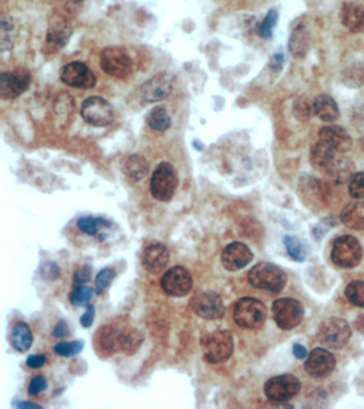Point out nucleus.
<instances>
[{"label": "nucleus", "instance_id": "nucleus-1", "mask_svg": "<svg viewBox=\"0 0 364 409\" xmlns=\"http://www.w3.org/2000/svg\"><path fill=\"white\" fill-rule=\"evenodd\" d=\"M248 280L254 288L277 293L286 287L288 278L279 266L269 262H261L249 271Z\"/></svg>", "mask_w": 364, "mask_h": 409}, {"label": "nucleus", "instance_id": "nucleus-2", "mask_svg": "<svg viewBox=\"0 0 364 409\" xmlns=\"http://www.w3.org/2000/svg\"><path fill=\"white\" fill-rule=\"evenodd\" d=\"M267 310L257 298H243L235 304L233 318L235 323L246 329H259L266 321Z\"/></svg>", "mask_w": 364, "mask_h": 409}, {"label": "nucleus", "instance_id": "nucleus-3", "mask_svg": "<svg viewBox=\"0 0 364 409\" xmlns=\"http://www.w3.org/2000/svg\"><path fill=\"white\" fill-rule=\"evenodd\" d=\"M202 351L209 363H223L230 358L234 349L232 334L217 331L205 336L201 340Z\"/></svg>", "mask_w": 364, "mask_h": 409}, {"label": "nucleus", "instance_id": "nucleus-4", "mask_svg": "<svg viewBox=\"0 0 364 409\" xmlns=\"http://www.w3.org/2000/svg\"><path fill=\"white\" fill-rule=\"evenodd\" d=\"M363 258L361 244L355 237L345 235L334 241L331 260L336 266L343 269L356 268Z\"/></svg>", "mask_w": 364, "mask_h": 409}, {"label": "nucleus", "instance_id": "nucleus-5", "mask_svg": "<svg viewBox=\"0 0 364 409\" xmlns=\"http://www.w3.org/2000/svg\"><path fill=\"white\" fill-rule=\"evenodd\" d=\"M177 172L168 162H162L154 170L152 175L151 193L159 201H169L177 187Z\"/></svg>", "mask_w": 364, "mask_h": 409}, {"label": "nucleus", "instance_id": "nucleus-6", "mask_svg": "<svg viewBox=\"0 0 364 409\" xmlns=\"http://www.w3.org/2000/svg\"><path fill=\"white\" fill-rule=\"evenodd\" d=\"M352 329L345 320L329 318L318 327V339L322 345L329 349H339L347 345Z\"/></svg>", "mask_w": 364, "mask_h": 409}, {"label": "nucleus", "instance_id": "nucleus-7", "mask_svg": "<svg viewBox=\"0 0 364 409\" xmlns=\"http://www.w3.org/2000/svg\"><path fill=\"white\" fill-rule=\"evenodd\" d=\"M101 67L108 76L124 79L132 74V61L122 47H106L101 53Z\"/></svg>", "mask_w": 364, "mask_h": 409}, {"label": "nucleus", "instance_id": "nucleus-8", "mask_svg": "<svg viewBox=\"0 0 364 409\" xmlns=\"http://www.w3.org/2000/svg\"><path fill=\"white\" fill-rule=\"evenodd\" d=\"M272 317L281 329L290 331L304 320V306L294 298H279L272 304Z\"/></svg>", "mask_w": 364, "mask_h": 409}, {"label": "nucleus", "instance_id": "nucleus-9", "mask_svg": "<svg viewBox=\"0 0 364 409\" xmlns=\"http://www.w3.org/2000/svg\"><path fill=\"white\" fill-rule=\"evenodd\" d=\"M302 383L292 374H282L272 377L265 384L264 392L270 402L286 403L297 395Z\"/></svg>", "mask_w": 364, "mask_h": 409}, {"label": "nucleus", "instance_id": "nucleus-10", "mask_svg": "<svg viewBox=\"0 0 364 409\" xmlns=\"http://www.w3.org/2000/svg\"><path fill=\"white\" fill-rule=\"evenodd\" d=\"M85 122L96 127H105L114 120V108L100 96H91L85 100L80 110Z\"/></svg>", "mask_w": 364, "mask_h": 409}, {"label": "nucleus", "instance_id": "nucleus-11", "mask_svg": "<svg viewBox=\"0 0 364 409\" xmlns=\"http://www.w3.org/2000/svg\"><path fill=\"white\" fill-rule=\"evenodd\" d=\"M31 74L27 69L19 67L13 72H3L0 75V96L1 100H15L28 90Z\"/></svg>", "mask_w": 364, "mask_h": 409}, {"label": "nucleus", "instance_id": "nucleus-12", "mask_svg": "<svg viewBox=\"0 0 364 409\" xmlns=\"http://www.w3.org/2000/svg\"><path fill=\"white\" fill-rule=\"evenodd\" d=\"M60 79L67 86L82 90H90L96 84L94 73L89 69L88 65L78 61L64 65L61 70Z\"/></svg>", "mask_w": 364, "mask_h": 409}, {"label": "nucleus", "instance_id": "nucleus-13", "mask_svg": "<svg viewBox=\"0 0 364 409\" xmlns=\"http://www.w3.org/2000/svg\"><path fill=\"white\" fill-rule=\"evenodd\" d=\"M160 286L169 296L182 298L187 296L193 288V278L183 266H174L164 274Z\"/></svg>", "mask_w": 364, "mask_h": 409}, {"label": "nucleus", "instance_id": "nucleus-14", "mask_svg": "<svg viewBox=\"0 0 364 409\" xmlns=\"http://www.w3.org/2000/svg\"><path fill=\"white\" fill-rule=\"evenodd\" d=\"M196 315L207 320H218L225 313V304L219 294L213 291L198 294L191 302Z\"/></svg>", "mask_w": 364, "mask_h": 409}, {"label": "nucleus", "instance_id": "nucleus-15", "mask_svg": "<svg viewBox=\"0 0 364 409\" xmlns=\"http://www.w3.org/2000/svg\"><path fill=\"white\" fill-rule=\"evenodd\" d=\"M174 77L163 72L146 80L140 89L142 100L148 102H162L169 98L173 90Z\"/></svg>", "mask_w": 364, "mask_h": 409}, {"label": "nucleus", "instance_id": "nucleus-16", "mask_svg": "<svg viewBox=\"0 0 364 409\" xmlns=\"http://www.w3.org/2000/svg\"><path fill=\"white\" fill-rule=\"evenodd\" d=\"M336 367V358L329 351L316 347L309 355L304 369L311 376L320 379L327 376Z\"/></svg>", "mask_w": 364, "mask_h": 409}, {"label": "nucleus", "instance_id": "nucleus-17", "mask_svg": "<svg viewBox=\"0 0 364 409\" xmlns=\"http://www.w3.org/2000/svg\"><path fill=\"white\" fill-rule=\"evenodd\" d=\"M253 254L246 244L233 242L227 245L221 255L223 266L229 271H239L252 262Z\"/></svg>", "mask_w": 364, "mask_h": 409}, {"label": "nucleus", "instance_id": "nucleus-18", "mask_svg": "<svg viewBox=\"0 0 364 409\" xmlns=\"http://www.w3.org/2000/svg\"><path fill=\"white\" fill-rule=\"evenodd\" d=\"M170 255L162 243H153L146 246L141 255L144 268L152 274L162 272L169 262Z\"/></svg>", "mask_w": 364, "mask_h": 409}, {"label": "nucleus", "instance_id": "nucleus-19", "mask_svg": "<svg viewBox=\"0 0 364 409\" xmlns=\"http://www.w3.org/2000/svg\"><path fill=\"white\" fill-rule=\"evenodd\" d=\"M320 141L329 144L338 153H347L353 145V140L341 126L331 125L322 128L320 131Z\"/></svg>", "mask_w": 364, "mask_h": 409}, {"label": "nucleus", "instance_id": "nucleus-20", "mask_svg": "<svg viewBox=\"0 0 364 409\" xmlns=\"http://www.w3.org/2000/svg\"><path fill=\"white\" fill-rule=\"evenodd\" d=\"M341 21L344 27L355 33H364V6L348 1L342 7Z\"/></svg>", "mask_w": 364, "mask_h": 409}, {"label": "nucleus", "instance_id": "nucleus-21", "mask_svg": "<svg viewBox=\"0 0 364 409\" xmlns=\"http://www.w3.org/2000/svg\"><path fill=\"white\" fill-rule=\"evenodd\" d=\"M71 35L72 27L64 17H53L47 31L46 43L55 48H62L70 39Z\"/></svg>", "mask_w": 364, "mask_h": 409}, {"label": "nucleus", "instance_id": "nucleus-22", "mask_svg": "<svg viewBox=\"0 0 364 409\" xmlns=\"http://www.w3.org/2000/svg\"><path fill=\"white\" fill-rule=\"evenodd\" d=\"M326 171L334 183L342 185L355 175L356 165L349 158L336 157Z\"/></svg>", "mask_w": 364, "mask_h": 409}, {"label": "nucleus", "instance_id": "nucleus-23", "mask_svg": "<svg viewBox=\"0 0 364 409\" xmlns=\"http://www.w3.org/2000/svg\"><path fill=\"white\" fill-rule=\"evenodd\" d=\"M336 153L338 152L332 146L320 140L318 143L314 144L311 147L310 162L315 169L325 170L326 171L328 167L331 165L334 158L336 157Z\"/></svg>", "mask_w": 364, "mask_h": 409}, {"label": "nucleus", "instance_id": "nucleus-24", "mask_svg": "<svg viewBox=\"0 0 364 409\" xmlns=\"http://www.w3.org/2000/svg\"><path fill=\"white\" fill-rule=\"evenodd\" d=\"M313 112L324 122H333L340 116L339 107L336 100L327 94H322L313 102Z\"/></svg>", "mask_w": 364, "mask_h": 409}, {"label": "nucleus", "instance_id": "nucleus-25", "mask_svg": "<svg viewBox=\"0 0 364 409\" xmlns=\"http://www.w3.org/2000/svg\"><path fill=\"white\" fill-rule=\"evenodd\" d=\"M288 48L295 58L306 57L310 48V35L304 25H298L291 35Z\"/></svg>", "mask_w": 364, "mask_h": 409}, {"label": "nucleus", "instance_id": "nucleus-26", "mask_svg": "<svg viewBox=\"0 0 364 409\" xmlns=\"http://www.w3.org/2000/svg\"><path fill=\"white\" fill-rule=\"evenodd\" d=\"M122 170H123L124 174L132 181H139L149 174L150 165L146 158L135 154V155L126 158L125 161L123 162Z\"/></svg>", "mask_w": 364, "mask_h": 409}, {"label": "nucleus", "instance_id": "nucleus-27", "mask_svg": "<svg viewBox=\"0 0 364 409\" xmlns=\"http://www.w3.org/2000/svg\"><path fill=\"white\" fill-rule=\"evenodd\" d=\"M341 221L348 228L364 229V201L347 205L341 212Z\"/></svg>", "mask_w": 364, "mask_h": 409}, {"label": "nucleus", "instance_id": "nucleus-28", "mask_svg": "<svg viewBox=\"0 0 364 409\" xmlns=\"http://www.w3.org/2000/svg\"><path fill=\"white\" fill-rule=\"evenodd\" d=\"M98 343L101 349L110 355L120 351L121 329H116L114 326H104L98 331Z\"/></svg>", "mask_w": 364, "mask_h": 409}, {"label": "nucleus", "instance_id": "nucleus-29", "mask_svg": "<svg viewBox=\"0 0 364 409\" xmlns=\"http://www.w3.org/2000/svg\"><path fill=\"white\" fill-rule=\"evenodd\" d=\"M33 337L31 327L25 322H17L11 331V343L17 351L25 353L31 349Z\"/></svg>", "mask_w": 364, "mask_h": 409}, {"label": "nucleus", "instance_id": "nucleus-30", "mask_svg": "<svg viewBox=\"0 0 364 409\" xmlns=\"http://www.w3.org/2000/svg\"><path fill=\"white\" fill-rule=\"evenodd\" d=\"M341 80L346 87L352 89L364 86V63L356 62L344 69Z\"/></svg>", "mask_w": 364, "mask_h": 409}, {"label": "nucleus", "instance_id": "nucleus-31", "mask_svg": "<svg viewBox=\"0 0 364 409\" xmlns=\"http://www.w3.org/2000/svg\"><path fill=\"white\" fill-rule=\"evenodd\" d=\"M144 343V336L136 329H121V351L128 355H132L139 349Z\"/></svg>", "mask_w": 364, "mask_h": 409}, {"label": "nucleus", "instance_id": "nucleus-32", "mask_svg": "<svg viewBox=\"0 0 364 409\" xmlns=\"http://www.w3.org/2000/svg\"><path fill=\"white\" fill-rule=\"evenodd\" d=\"M148 125L156 131H166L171 126V118L163 107H155L146 116Z\"/></svg>", "mask_w": 364, "mask_h": 409}, {"label": "nucleus", "instance_id": "nucleus-33", "mask_svg": "<svg viewBox=\"0 0 364 409\" xmlns=\"http://www.w3.org/2000/svg\"><path fill=\"white\" fill-rule=\"evenodd\" d=\"M77 226L84 234L96 236L101 229L112 226V223L102 217H83L77 222Z\"/></svg>", "mask_w": 364, "mask_h": 409}, {"label": "nucleus", "instance_id": "nucleus-34", "mask_svg": "<svg viewBox=\"0 0 364 409\" xmlns=\"http://www.w3.org/2000/svg\"><path fill=\"white\" fill-rule=\"evenodd\" d=\"M15 24L9 15H3L1 17V51H7L12 49L15 44Z\"/></svg>", "mask_w": 364, "mask_h": 409}, {"label": "nucleus", "instance_id": "nucleus-35", "mask_svg": "<svg viewBox=\"0 0 364 409\" xmlns=\"http://www.w3.org/2000/svg\"><path fill=\"white\" fill-rule=\"evenodd\" d=\"M345 296L353 305L364 308V282L354 280L348 284L345 289Z\"/></svg>", "mask_w": 364, "mask_h": 409}, {"label": "nucleus", "instance_id": "nucleus-36", "mask_svg": "<svg viewBox=\"0 0 364 409\" xmlns=\"http://www.w3.org/2000/svg\"><path fill=\"white\" fill-rule=\"evenodd\" d=\"M96 291H93L92 288L89 286H85V284H80L74 287L70 294V302L72 305L76 306V307H80V306H87L90 303L92 300L93 293Z\"/></svg>", "mask_w": 364, "mask_h": 409}, {"label": "nucleus", "instance_id": "nucleus-37", "mask_svg": "<svg viewBox=\"0 0 364 409\" xmlns=\"http://www.w3.org/2000/svg\"><path fill=\"white\" fill-rule=\"evenodd\" d=\"M278 17L279 15L277 10H270L267 13L262 23L259 25L258 33L261 37H263V39H270L272 37V33H274L277 21H278Z\"/></svg>", "mask_w": 364, "mask_h": 409}, {"label": "nucleus", "instance_id": "nucleus-38", "mask_svg": "<svg viewBox=\"0 0 364 409\" xmlns=\"http://www.w3.org/2000/svg\"><path fill=\"white\" fill-rule=\"evenodd\" d=\"M284 244L286 246L288 255L297 262H304L306 259V248L300 240L294 236H286L284 238Z\"/></svg>", "mask_w": 364, "mask_h": 409}, {"label": "nucleus", "instance_id": "nucleus-39", "mask_svg": "<svg viewBox=\"0 0 364 409\" xmlns=\"http://www.w3.org/2000/svg\"><path fill=\"white\" fill-rule=\"evenodd\" d=\"M84 343L82 340H75L72 343H59L53 347V351L59 356L72 357L82 352Z\"/></svg>", "mask_w": 364, "mask_h": 409}, {"label": "nucleus", "instance_id": "nucleus-40", "mask_svg": "<svg viewBox=\"0 0 364 409\" xmlns=\"http://www.w3.org/2000/svg\"><path fill=\"white\" fill-rule=\"evenodd\" d=\"M114 278H116V272H114V269H103L96 275V282H94V291H96V293L98 294V296L102 294L103 291L112 284Z\"/></svg>", "mask_w": 364, "mask_h": 409}, {"label": "nucleus", "instance_id": "nucleus-41", "mask_svg": "<svg viewBox=\"0 0 364 409\" xmlns=\"http://www.w3.org/2000/svg\"><path fill=\"white\" fill-rule=\"evenodd\" d=\"M349 194L354 199H364V172L356 173L349 181V187H348Z\"/></svg>", "mask_w": 364, "mask_h": 409}, {"label": "nucleus", "instance_id": "nucleus-42", "mask_svg": "<svg viewBox=\"0 0 364 409\" xmlns=\"http://www.w3.org/2000/svg\"><path fill=\"white\" fill-rule=\"evenodd\" d=\"M47 381L43 375H35L29 383L28 392L31 395H37L40 392L46 390Z\"/></svg>", "mask_w": 364, "mask_h": 409}, {"label": "nucleus", "instance_id": "nucleus-43", "mask_svg": "<svg viewBox=\"0 0 364 409\" xmlns=\"http://www.w3.org/2000/svg\"><path fill=\"white\" fill-rule=\"evenodd\" d=\"M312 111H313V107L310 108V106L304 102H297L294 106V116L300 120H308Z\"/></svg>", "mask_w": 364, "mask_h": 409}, {"label": "nucleus", "instance_id": "nucleus-44", "mask_svg": "<svg viewBox=\"0 0 364 409\" xmlns=\"http://www.w3.org/2000/svg\"><path fill=\"white\" fill-rule=\"evenodd\" d=\"M41 274H42V278H44L45 280H53L60 275V270H59L56 264L47 262V264H43Z\"/></svg>", "mask_w": 364, "mask_h": 409}, {"label": "nucleus", "instance_id": "nucleus-45", "mask_svg": "<svg viewBox=\"0 0 364 409\" xmlns=\"http://www.w3.org/2000/svg\"><path fill=\"white\" fill-rule=\"evenodd\" d=\"M91 278V268L89 266H85L84 268L77 271L74 276V287L84 284L89 282Z\"/></svg>", "mask_w": 364, "mask_h": 409}, {"label": "nucleus", "instance_id": "nucleus-46", "mask_svg": "<svg viewBox=\"0 0 364 409\" xmlns=\"http://www.w3.org/2000/svg\"><path fill=\"white\" fill-rule=\"evenodd\" d=\"M45 361H46V356L42 355V354H37V355H31L27 358V365L31 369H39V367H43Z\"/></svg>", "mask_w": 364, "mask_h": 409}, {"label": "nucleus", "instance_id": "nucleus-47", "mask_svg": "<svg viewBox=\"0 0 364 409\" xmlns=\"http://www.w3.org/2000/svg\"><path fill=\"white\" fill-rule=\"evenodd\" d=\"M94 317H96V308H94V306L90 305L87 311L85 312L84 316L80 318V323L84 327H90L93 321H94Z\"/></svg>", "mask_w": 364, "mask_h": 409}, {"label": "nucleus", "instance_id": "nucleus-48", "mask_svg": "<svg viewBox=\"0 0 364 409\" xmlns=\"http://www.w3.org/2000/svg\"><path fill=\"white\" fill-rule=\"evenodd\" d=\"M53 335L55 338H64L69 335V327H67V323L65 321H60L57 323V325L55 326V329L53 331Z\"/></svg>", "mask_w": 364, "mask_h": 409}, {"label": "nucleus", "instance_id": "nucleus-49", "mask_svg": "<svg viewBox=\"0 0 364 409\" xmlns=\"http://www.w3.org/2000/svg\"><path fill=\"white\" fill-rule=\"evenodd\" d=\"M306 354L308 353H306V349L304 345H300V343H296V345H294V355L297 357L298 359L306 358Z\"/></svg>", "mask_w": 364, "mask_h": 409}, {"label": "nucleus", "instance_id": "nucleus-50", "mask_svg": "<svg viewBox=\"0 0 364 409\" xmlns=\"http://www.w3.org/2000/svg\"><path fill=\"white\" fill-rule=\"evenodd\" d=\"M283 56L282 55H276L274 58L272 59V63H270V66H272V70L277 71L280 70L281 67H282L283 64Z\"/></svg>", "mask_w": 364, "mask_h": 409}, {"label": "nucleus", "instance_id": "nucleus-51", "mask_svg": "<svg viewBox=\"0 0 364 409\" xmlns=\"http://www.w3.org/2000/svg\"><path fill=\"white\" fill-rule=\"evenodd\" d=\"M17 407H19V408H42V406H40V405L31 402L19 403V404L17 405Z\"/></svg>", "mask_w": 364, "mask_h": 409}]
</instances>
